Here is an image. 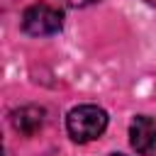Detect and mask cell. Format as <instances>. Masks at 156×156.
Wrapping results in <instances>:
<instances>
[{"instance_id": "6da1fadb", "label": "cell", "mask_w": 156, "mask_h": 156, "mask_svg": "<svg viewBox=\"0 0 156 156\" xmlns=\"http://www.w3.org/2000/svg\"><path fill=\"white\" fill-rule=\"evenodd\" d=\"M107 112L98 105H78L66 115V132L73 141L85 144L93 141L98 136H102V132L107 129Z\"/></svg>"}, {"instance_id": "7a4b0ae2", "label": "cell", "mask_w": 156, "mask_h": 156, "mask_svg": "<svg viewBox=\"0 0 156 156\" xmlns=\"http://www.w3.org/2000/svg\"><path fill=\"white\" fill-rule=\"evenodd\" d=\"M22 29L32 37H49L63 29V12L49 2H34L22 12Z\"/></svg>"}, {"instance_id": "3957f363", "label": "cell", "mask_w": 156, "mask_h": 156, "mask_svg": "<svg viewBox=\"0 0 156 156\" xmlns=\"http://www.w3.org/2000/svg\"><path fill=\"white\" fill-rule=\"evenodd\" d=\"M129 144L141 156L156 154V119L149 115H136L129 124Z\"/></svg>"}, {"instance_id": "277c9868", "label": "cell", "mask_w": 156, "mask_h": 156, "mask_svg": "<svg viewBox=\"0 0 156 156\" xmlns=\"http://www.w3.org/2000/svg\"><path fill=\"white\" fill-rule=\"evenodd\" d=\"M44 115L46 112L37 105H22V107L10 112V122L22 136H34L44 127Z\"/></svg>"}, {"instance_id": "5b68a950", "label": "cell", "mask_w": 156, "mask_h": 156, "mask_svg": "<svg viewBox=\"0 0 156 156\" xmlns=\"http://www.w3.org/2000/svg\"><path fill=\"white\" fill-rule=\"evenodd\" d=\"M61 5H66V7H73V10H80V7H88V5H95V2H100V0H58Z\"/></svg>"}, {"instance_id": "8992f818", "label": "cell", "mask_w": 156, "mask_h": 156, "mask_svg": "<svg viewBox=\"0 0 156 156\" xmlns=\"http://www.w3.org/2000/svg\"><path fill=\"white\" fill-rule=\"evenodd\" d=\"M110 156H124V154H110Z\"/></svg>"}, {"instance_id": "52a82bcc", "label": "cell", "mask_w": 156, "mask_h": 156, "mask_svg": "<svg viewBox=\"0 0 156 156\" xmlns=\"http://www.w3.org/2000/svg\"><path fill=\"white\" fill-rule=\"evenodd\" d=\"M149 2H151V5H156V0H149Z\"/></svg>"}]
</instances>
